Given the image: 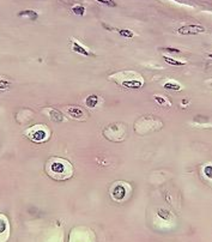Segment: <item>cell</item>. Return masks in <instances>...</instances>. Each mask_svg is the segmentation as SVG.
Listing matches in <instances>:
<instances>
[{
	"label": "cell",
	"mask_w": 212,
	"mask_h": 242,
	"mask_svg": "<svg viewBox=\"0 0 212 242\" xmlns=\"http://www.w3.org/2000/svg\"><path fill=\"white\" fill-rule=\"evenodd\" d=\"M47 173L56 180H65L71 175V167L62 159H53L47 165Z\"/></svg>",
	"instance_id": "obj_1"
},
{
	"label": "cell",
	"mask_w": 212,
	"mask_h": 242,
	"mask_svg": "<svg viewBox=\"0 0 212 242\" xmlns=\"http://www.w3.org/2000/svg\"><path fill=\"white\" fill-rule=\"evenodd\" d=\"M29 131H30L28 133L29 138H31L34 142H43L48 135V133L46 132V130L43 127H34Z\"/></svg>",
	"instance_id": "obj_2"
},
{
	"label": "cell",
	"mask_w": 212,
	"mask_h": 242,
	"mask_svg": "<svg viewBox=\"0 0 212 242\" xmlns=\"http://www.w3.org/2000/svg\"><path fill=\"white\" fill-rule=\"evenodd\" d=\"M205 28L201 25H183L177 29V33L180 35H195L199 33H204Z\"/></svg>",
	"instance_id": "obj_3"
},
{
	"label": "cell",
	"mask_w": 212,
	"mask_h": 242,
	"mask_svg": "<svg viewBox=\"0 0 212 242\" xmlns=\"http://www.w3.org/2000/svg\"><path fill=\"white\" fill-rule=\"evenodd\" d=\"M125 196H126V187L121 183L116 185L111 191V197L115 200H122L125 198Z\"/></svg>",
	"instance_id": "obj_4"
},
{
	"label": "cell",
	"mask_w": 212,
	"mask_h": 242,
	"mask_svg": "<svg viewBox=\"0 0 212 242\" xmlns=\"http://www.w3.org/2000/svg\"><path fill=\"white\" fill-rule=\"evenodd\" d=\"M72 51L76 52V53H78V54L85 55V56H88V55H92L90 52H88L86 49H84V48L81 47L79 43H77V42H73V44H72Z\"/></svg>",
	"instance_id": "obj_5"
},
{
	"label": "cell",
	"mask_w": 212,
	"mask_h": 242,
	"mask_svg": "<svg viewBox=\"0 0 212 242\" xmlns=\"http://www.w3.org/2000/svg\"><path fill=\"white\" fill-rule=\"evenodd\" d=\"M67 113L73 118V119H79L83 116V110L80 108H77V107H70L67 109Z\"/></svg>",
	"instance_id": "obj_6"
},
{
	"label": "cell",
	"mask_w": 212,
	"mask_h": 242,
	"mask_svg": "<svg viewBox=\"0 0 212 242\" xmlns=\"http://www.w3.org/2000/svg\"><path fill=\"white\" fill-rule=\"evenodd\" d=\"M18 16L19 17H28L30 19H37L38 18V14L35 12V11H32V10H24V11H21L18 12Z\"/></svg>",
	"instance_id": "obj_7"
},
{
	"label": "cell",
	"mask_w": 212,
	"mask_h": 242,
	"mask_svg": "<svg viewBox=\"0 0 212 242\" xmlns=\"http://www.w3.org/2000/svg\"><path fill=\"white\" fill-rule=\"evenodd\" d=\"M85 103L89 108H95L97 106V103H98V97L95 96V95H91L85 100Z\"/></svg>",
	"instance_id": "obj_8"
},
{
	"label": "cell",
	"mask_w": 212,
	"mask_h": 242,
	"mask_svg": "<svg viewBox=\"0 0 212 242\" xmlns=\"http://www.w3.org/2000/svg\"><path fill=\"white\" fill-rule=\"evenodd\" d=\"M49 115H51V119L53 120V121H62L64 120V116H62V114L60 111H56V110H54V109H51L49 110Z\"/></svg>",
	"instance_id": "obj_9"
},
{
	"label": "cell",
	"mask_w": 212,
	"mask_h": 242,
	"mask_svg": "<svg viewBox=\"0 0 212 242\" xmlns=\"http://www.w3.org/2000/svg\"><path fill=\"white\" fill-rule=\"evenodd\" d=\"M125 86H128V88H133V89H137V88H140L142 86V82H135V80H128V82H124L122 83Z\"/></svg>",
	"instance_id": "obj_10"
},
{
	"label": "cell",
	"mask_w": 212,
	"mask_h": 242,
	"mask_svg": "<svg viewBox=\"0 0 212 242\" xmlns=\"http://www.w3.org/2000/svg\"><path fill=\"white\" fill-rule=\"evenodd\" d=\"M72 11L77 16H83L85 12V9H84V6H81V5H76V6H73Z\"/></svg>",
	"instance_id": "obj_11"
},
{
	"label": "cell",
	"mask_w": 212,
	"mask_h": 242,
	"mask_svg": "<svg viewBox=\"0 0 212 242\" xmlns=\"http://www.w3.org/2000/svg\"><path fill=\"white\" fill-rule=\"evenodd\" d=\"M157 215H158V217H161L162 219H165V221H168V219L170 218V213L167 211V210H163V209L158 210Z\"/></svg>",
	"instance_id": "obj_12"
},
{
	"label": "cell",
	"mask_w": 212,
	"mask_h": 242,
	"mask_svg": "<svg viewBox=\"0 0 212 242\" xmlns=\"http://www.w3.org/2000/svg\"><path fill=\"white\" fill-rule=\"evenodd\" d=\"M164 88L168 89V90H175V91H178L181 89V86L176 83H167L164 84Z\"/></svg>",
	"instance_id": "obj_13"
},
{
	"label": "cell",
	"mask_w": 212,
	"mask_h": 242,
	"mask_svg": "<svg viewBox=\"0 0 212 242\" xmlns=\"http://www.w3.org/2000/svg\"><path fill=\"white\" fill-rule=\"evenodd\" d=\"M164 60H165L167 62H169L170 65H174V66H182V65H185V64H183V62H181V61L173 60V59H170V58H167V56H164Z\"/></svg>",
	"instance_id": "obj_14"
},
{
	"label": "cell",
	"mask_w": 212,
	"mask_h": 242,
	"mask_svg": "<svg viewBox=\"0 0 212 242\" xmlns=\"http://www.w3.org/2000/svg\"><path fill=\"white\" fill-rule=\"evenodd\" d=\"M11 85V82L6 80L4 78H0V90H4V89H7Z\"/></svg>",
	"instance_id": "obj_15"
},
{
	"label": "cell",
	"mask_w": 212,
	"mask_h": 242,
	"mask_svg": "<svg viewBox=\"0 0 212 242\" xmlns=\"http://www.w3.org/2000/svg\"><path fill=\"white\" fill-rule=\"evenodd\" d=\"M118 33L124 36V37H133V33L129 30H122V29H118Z\"/></svg>",
	"instance_id": "obj_16"
},
{
	"label": "cell",
	"mask_w": 212,
	"mask_h": 242,
	"mask_svg": "<svg viewBox=\"0 0 212 242\" xmlns=\"http://www.w3.org/2000/svg\"><path fill=\"white\" fill-rule=\"evenodd\" d=\"M161 52H164V53H170V54H180L181 52L178 49H175V48H162Z\"/></svg>",
	"instance_id": "obj_17"
},
{
	"label": "cell",
	"mask_w": 212,
	"mask_h": 242,
	"mask_svg": "<svg viewBox=\"0 0 212 242\" xmlns=\"http://www.w3.org/2000/svg\"><path fill=\"white\" fill-rule=\"evenodd\" d=\"M97 1H100V3L107 5V6H110V7H115L116 6V3L114 1V0H97Z\"/></svg>",
	"instance_id": "obj_18"
},
{
	"label": "cell",
	"mask_w": 212,
	"mask_h": 242,
	"mask_svg": "<svg viewBox=\"0 0 212 242\" xmlns=\"http://www.w3.org/2000/svg\"><path fill=\"white\" fill-rule=\"evenodd\" d=\"M204 173H205V175L209 177V179H212V165L205 167V169H204Z\"/></svg>",
	"instance_id": "obj_19"
},
{
	"label": "cell",
	"mask_w": 212,
	"mask_h": 242,
	"mask_svg": "<svg viewBox=\"0 0 212 242\" xmlns=\"http://www.w3.org/2000/svg\"><path fill=\"white\" fill-rule=\"evenodd\" d=\"M207 120H209V119H207V118H205V116H197V118L194 119L195 122H206Z\"/></svg>",
	"instance_id": "obj_20"
},
{
	"label": "cell",
	"mask_w": 212,
	"mask_h": 242,
	"mask_svg": "<svg viewBox=\"0 0 212 242\" xmlns=\"http://www.w3.org/2000/svg\"><path fill=\"white\" fill-rule=\"evenodd\" d=\"M5 228H6V223H5V221H4V219H0V232H3V231L5 230Z\"/></svg>",
	"instance_id": "obj_21"
},
{
	"label": "cell",
	"mask_w": 212,
	"mask_h": 242,
	"mask_svg": "<svg viewBox=\"0 0 212 242\" xmlns=\"http://www.w3.org/2000/svg\"><path fill=\"white\" fill-rule=\"evenodd\" d=\"M155 98H156V100L158 101V103H159V104H163V103H164V102H165V101H164V100H163V98H161V97H158V96H156V97H155Z\"/></svg>",
	"instance_id": "obj_22"
},
{
	"label": "cell",
	"mask_w": 212,
	"mask_h": 242,
	"mask_svg": "<svg viewBox=\"0 0 212 242\" xmlns=\"http://www.w3.org/2000/svg\"><path fill=\"white\" fill-rule=\"evenodd\" d=\"M210 56H211V58H212V54H210Z\"/></svg>",
	"instance_id": "obj_23"
}]
</instances>
